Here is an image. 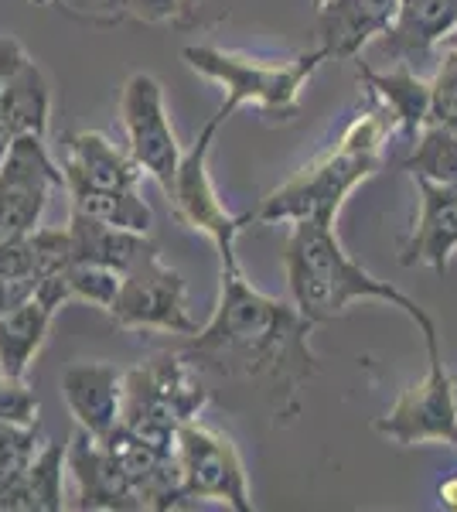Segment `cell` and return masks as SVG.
I'll return each instance as SVG.
<instances>
[{
    "label": "cell",
    "mask_w": 457,
    "mask_h": 512,
    "mask_svg": "<svg viewBox=\"0 0 457 512\" xmlns=\"http://www.w3.org/2000/svg\"><path fill=\"white\" fill-rule=\"evenodd\" d=\"M219 304L205 328L191 335L181 355L198 369L236 383H263L273 396V414L290 420L297 414V393L318 373L311 352L314 321L280 297L256 291L239 263L219 270Z\"/></svg>",
    "instance_id": "obj_1"
},
{
    "label": "cell",
    "mask_w": 457,
    "mask_h": 512,
    "mask_svg": "<svg viewBox=\"0 0 457 512\" xmlns=\"http://www.w3.org/2000/svg\"><path fill=\"white\" fill-rule=\"evenodd\" d=\"M393 117L372 93L352 117L338 144L307 161L284 185L263 198L249 222H324L335 226L345 198L382 168V144L393 134Z\"/></svg>",
    "instance_id": "obj_2"
},
{
    "label": "cell",
    "mask_w": 457,
    "mask_h": 512,
    "mask_svg": "<svg viewBox=\"0 0 457 512\" xmlns=\"http://www.w3.org/2000/svg\"><path fill=\"white\" fill-rule=\"evenodd\" d=\"M287 250H284V270L287 284L294 294V304L304 318L314 325L345 315V308L362 297H376L393 308H400L423 335L437 332L434 318L413 301L410 294L396 291L389 280L372 277L362 263H355L338 243L335 226L324 222H290Z\"/></svg>",
    "instance_id": "obj_3"
},
{
    "label": "cell",
    "mask_w": 457,
    "mask_h": 512,
    "mask_svg": "<svg viewBox=\"0 0 457 512\" xmlns=\"http://www.w3.org/2000/svg\"><path fill=\"white\" fill-rule=\"evenodd\" d=\"M181 55L198 76L219 82L226 89V99L219 106L226 117H232L239 106L253 103L256 110H263L273 120H290L301 110V93L307 79L318 72L321 62H328L324 48L301 52L287 62L246 59V55L222 52L215 45H188Z\"/></svg>",
    "instance_id": "obj_4"
},
{
    "label": "cell",
    "mask_w": 457,
    "mask_h": 512,
    "mask_svg": "<svg viewBox=\"0 0 457 512\" xmlns=\"http://www.w3.org/2000/svg\"><path fill=\"white\" fill-rule=\"evenodd\" d=\"M209 403L198 369L181 352H164L123 373L120 427L147 444L174 451V431Z\"/></svg>",
    "instance_id": "obj_5"
},
{
    "label": "cell",
    "mask_w": 457,
    "mask_h": 512,
    "mask_svg": "<svg viewBox=\"0 0 457 512\" xmlns=\"http://www.w3.org/2000/svg\"><path fill=\"white\" fill-rule=\"evenodd\" d=\"M174 465H178V506L185 502H222L236 512H253L246 468L236 444L219 427L191 417L174 431Z\"/></svg>",
    "instance_id": "obj_6"
},
{
    "label": "cell",
    "mask_w": 457,
    "mask_h": 512,
    "mask_svg": "<svg viewBox=\"0 0 457 512\" xmlns=\"http://www.w3.org/2000/svg\"><path fill=\"white\" fill-rule=\"evenodd\" d=\"M106 315L123 332H168L188 338L198 332V321L188 315L185 277L161 260L157 246L140 253L120 274V287Z\"/></svg>",
    "instance_id": "obj_7"
},
{
    "label": "cell",
    "mask_w": 457,
    "mask_h": 512,
    "mask_svg": "<svg viewBox=\"0 0 457 512\" xmlns=\"http://www.w3.org/2000/svg\"><path fill=\"white\" fill-rule=\"evenodd\" d=\"M229 117L222 110H215V117H209V123L202 127V134L195 137V144L188 151H181L178 171H174L171 185H168V198H171V209L178 216L181 226L195 229V233L209 236L219 250L222 267L236 260V236L243 233L249 226V212L246 216H232V212L222 205L219 192L212 185L209 175V154L215 144V134Z\"/></svg>",
    "instance_id": "obj_8"
},
{
    "label": "cell",
    "mask_w": 457,
    "mask_h": 512,
    "mask_svg": "<svg viewBox=\"0 0 457 512\" xmlns=\"http://www.w3.org/2000/svg\"><path fill=\"white\" fill-rule=\"evenodd\" d=\"M430 355V369L420 383L396 396V403L382 417L372 420V427L396 444H451L457 448V400H454V379L440 359V338L437 332L423 335Z\"/></svg>",
    "instance_id": "obj_9"
},
{
    "label": "cell",
    "mask_w": 457,
    "mask_h": 512,
    "mask_svg": "<svg viewBox=\"0 0 457 512\" xmlns=\"http://www.w3.org/2000/svg\"><path fill=\"white\" fill-rule=\"evenodd\" d=\"M55 188L65 192V178L48 154L45 137L14 134L0 161V243L31 233L45 216Z\"/></svg>",
    "instance_id": "obj_10"
},
{
    "label": "cell",
    "mask_w": 457,
    "mask_h": 512,
    "mask_svg": "<svg viewBox=\"0 0 457 512\" xmlns=\"http://www.w3.org/2000/svg\"><path fill=\"white\" fill-rule=\"evenodd\" d=\"M120 120L130 140V158L140 164L144 175H151L168 192L181 161V144L174 137L168 106H164V86L151 72H134L123 82Z\"/></svg>",
    "instance_id": "obj_11"
},
{
    "label": "cell",
    "mask_w": 457,
    "mask_h": 512,
    "mask_svg": "<svg viewBox=\"0 0 457 512\" xmlns=\"http://www.w3.org/2000/svg\"><path fill=\"white\" fill-rule=\"evenodd\" d=\"M69 301L65 274L45 277L28 297L0 311V373L14 379H28V369L41 352L52 328V318Z\"/></svg>",
    "instance_id": "obj_12"
},
{
    "label": "cell",
    "mask_w": 457,
    "mask_h": 512,
    "mask_svg": "<svg viewBox=\"0 0 457 512\" xmlns=\"http://www.w3.org/2000/svg\"><path fill=\"white\" fill-rule=\"evenodd\" d=\"M62 178L69 192H134L144 178L130 151H120L99 130H72L62 137Z\"/></svg>",
    "instance_id": "obj_13"
},
{
    "label": "cell",
    "mask_w": 457,
    "mask_h": 512,
    "mask_svg": "<svg viewBox=\"0 0 457 512\" xmlns=\"http://www.w3.org/2000/svg\"><path fill=\"white\" fill-rule=\"evenodd\" d=\"M65 472L76 478V509H106V512H130L140 509L137 492L130 478L123 475L120 461L113 458L99 437L79 431L65 444Z\"/></svg>",
    "instance_id": "obj_14"
},
{
    "label": "cell",
    "mask_w": 457,
    "mask_h": 512,
    "mask_svg": "<svg viewBox=\"0 0 457 512\" xmlns=\"http://www.w3.org/2000/svg\"><path fill=\"white\" fill-rule=\"evenodd\" d=\"M420 192V219L417 229L403 239L400 263L417 267L427 263L434 274H447L451 253L457 250V188L437 185L427 178H413Z\"/></svg>",
    "instance_id": "obj_15"
},
{
    "label": "cell",
    "mask_w": 457,
    "mask_h": 512,
    "mask_svg": "<svg viewBox=\"0 0 457 512\" xmlns=\"http://www.w3.org/2000/svg\"><path fill=\"white\" fill-rule=\"evenodd\" d=\"M62 396L79 431L106 437L120 424L123 369L113 362H76L62 373Z\"/></svg>",
    "instance_id": "obj_16"
},
{
    "label": "cell",
    "mask_w": 457,
    "mask_h": 512,
    "mask_svg": "<svg viewBox=\"0 0 457 512\" xmlns=\"http://www.w3.org/2000/svg\"><path fill=\"white\" fill-rule=\"evenodd\" d=\"M396 11L400 0H328L318 7V48L338 62L355 59L372 38L393 28Z\"/></svg>",
    "instance_id": "obj_17"
},
{
    "label": "cell",
    "mask_w": 457,
    "mask_h": 512,
    "mask_svg": "<svg viewBox=\"0 0 457 512\" xmlns=\"http://www.w3.org/2000/svg\"><path fill=\"white\" fill-rule=\"evenodd\" d=\"M457 24V0H400L382 48L400 65H420L434 55L440 38Z\"/></svg>",
    "instance_id": "obj_18"
},
{
    "label": "cell",
    "mask_w": 457,
    "mask_h": 512,
    "mask_svg": "<svg viewBox=\"0 0 457 512\" xmlns=\"http://www.w3.org/2000/svg\"><path fill=\"white\" fill-rule=\"evenodd\" d=\"M65 444L45 441L31 465L0 482V512H58L65 509L62 492Z\"/></svg>",
    "instance_id": "obj_19"
},
{
    "label": "cell",
    "mask_w": 457,
    "mask_h": 512,
    "mask_svg": "<svg viewBox=\"0 0 457 512\" xmlns=\"http://www.w3.org/2000/svg\"><path fill=\"white\" fill-rule=\"evenodd\" d=\"M65 233H69V260L72 263H96V267L116 270V274H123L140 253L154 246L151 239H147V233L106 226V222L82 216L76 209L69 212Z\"/></svg>",
    "instance_id": "obj_20"
},
{
    "label": "cell",
    "mask_w": 457,
    "mask_h": 512,
    "mask_svg": "<svg viewBox=\"0 0 457 512\" xmlns=\"http://www.w3.org/2000/svg\"><path fill=\"white\" fill-rule=\"evenodd\" d=\"M359 82L365 93H372L393 117V127L406 137L417 134L430 123V82L420 79L410 65H396L393 72H376L359 62Z\"/></svg>",
    "instance_id": "obj_21"
},
{
    "label": "cell",
    "mask_w": 457,
    "mask_h": 512,
    "mask_svg": "<svg viewBox=\"0 0 457 512\" xmlns=\"http://www.w3.org/2000/svg\"><path fill=\"white\" fill-rule=\"evenodd\" d=\"M0 117L11 127V134H48L52 93H48L45 72L38 69L31 55H24L0 86Z\"/></svg>",
    "instance_id": "obj_22"
},
{
    "label": "cell",
    "mask_w": 457,
    "mask_h": 512,
    "mask_svg": "<svg viewBox=\"0 0 457 512\" xmlns=\"http://www.w3.org/2000/svg\"><path fill=\"white\" fill-rule=\"evenodd\" d=\"M69 209L106 222V226L134 229V233H151L154 226L151 205L137 195V188L134 192H69Z\"/></svg>",
    "instance_id": "obj_23"
},
{
    "label": "cell",
    "mask_w": 457,
    "mask_h": 512,
    "mask_svg": "<svg viewBox=\"0 0 457 512\" xmlns=\"http://www.w3.org/2000/svg\"><path fill=\"white\" fill-rule=\"evenodd\" d=\"M403 168L413 178H427L437 181V185L457 188V134L440 127V123H427L420 130L413 154L403 161Z\"/></svg>",
    "instance_id": "obj_24"
},
{
    "label": "cell",
    "mask_w": 457,
    "mask_h": 512,
    "mask_svg": "<svg viewBox=\"0 0 457 512\" xmlns=\"http://www.w3.org/2000/svg\"><path fill=\"white\" fill-rule=\"evenodd\" d=\"M65 287H69V297H79V301H89L106 311L116 297V287H120V274L96 267V263H69L65 267Z\"/></svg>",
    "instance_id": "obj_25"
},
{
    "label": "cell",
    "mask_w": 457,
    "mask_h": 512,
    "mask_svg": "<svg viewBox=\"0 0 457 512\" xmlns=\"http://www.w3.org/2000/svg\"><path fill=\"white\" fill-rule=\"evenodd\" d=\"M45 437H41L38 424H7L0 420V482L21 472L24 465L35 461Z\"/></svg>",
    "instance_id": "obj_26"
},
{
    "label": "cell",
    "mask_w": 457,
    "mask_h": 512,
    "mask_svg": "<svg viewBox=\"0 0 457 512\" xmlns=\"http://www.w3.org/2000/svg\"><path fill=\"white\" fill-rule=\"evenodd\" d=\"M205 7L198 0H127V18L144 24H174V28H198Z\"/></svg>",
    "instance_id": "obj_27"
},
{
    "label": "cell",
    "mask_w": 457,
    "mask_h": 512,
    "mask_svg": "<svg viewBox=\"0 0 457 512\" xmlns=\"http://www.w3.org/2000/svg\"><path fill=\"white\" fill-rule=\"evenodd\" d=\"M430 123L457 134V52H444L434 82H430Z\"/></svg>",
    "instance_id": "obj_28"
},
{
    "label": "cell",
    "mask_w": 457,
    "mask_h": 512,
    "mask_svg": "<svg viewBox=\"0 0 457 512\" xmlns=\"http://www.w3.org/2000/svg\"><path fill=\"white\" fill-rule=\"evenodd\" d=\"M38 410V393L28 386V379L0 373V420H7V424H38Z\"/></svg>",
    "instance_id": "obj_29"
},
{
    "label": "cell",
    "mask_w": 457,
    "mask_h": 512,
    "mask_svg": "<svg viewBox=\"0 0 457 512\" xmlns=\"http://www.w3.org/2000/svg\"><path fill=\"white\" fill-rule=\"evenodd\" d=\"M58 4L72 18L99 24V28H113V24L127 21V0H58Z\"/></svg>",
    "instance_id": "obj_30"
},
{
    "label": "cell",
    "mask_w": 457,
    "mask_h": 512,
    "mask_svg": "<svg viewBox=\"0 0 457 512\" xmlns=\"http://www.w3.org/2000/svg\"><path fill=\"white\" fill-rule=\"evenodd\" d=\"M31 291L28 287H18V284H7V280H0V311L11 308V304H18L21 297H28Z\"/></svg>",
    "instance_id": "obj_31"
},
{
    "label": "cell",
    "mask_w": 457,
    "mask_h": 512,
    "mask_svg": "<svg viewBox=\"0 0 457 512\" xmlns=\"http://www.w3.org/2000/svg\"><path fill=\"white\" fill-rule=\"evenodd\" d=\"M437 495H440V502H444L447 509H457V475L447 478V482H440Z\"/></svg>",
    "instance_id": "obj_32"
},
{
    "label": "cell",
    "mask_w": 457,
    "mask_h": 512,
    "mask_svg": "<svg viewBox=\"0 0 457 512\" xmlns=\"http://www.w3.org/2000/svg\"><path fill=\"white\" fill-rule=\"evenodd\" d=\"M440 48H444V52H457V24L447 31L444 38H440Z\"/></svg>",
    "instance_id": "obj_33"
},
{
    "label": "cell",
    "mask_w": 457,
    "mask_h": 512,
    "mask_svg": "<svg viewBox=\"0 0 457 512\" xmlns=\"http://www.w3.org/2000/svg\"><path fill=\"white\" fill-rule=\"evenodd\" d=\"M35 7H48V4H58V0H31Z\"/></svg>",
    "instance_id": "obj_34"
},
{
    "label": "cell",
    "mask_w": 457,
    "mask_h": 512,
    "mask_svg": "<svg viewBox=\"0 0 457 512\" xmlns=\"http://www.w3.org/2000/svg\"><path fill=\"white\" fill-rule=\"evenodd\" d=\"M311 4H314V7H321V4H328V0H311Z\"/></svg>",
    "instance_id": "obj_35"
},
{
    "label": "cell",
    "mask_w": 457,
    "mask_h": 512,
    "mask_svg": "<svg viewBox=\"0 0 457 512\" xmlns=\"http://www.w3.org/2000/svg\"><path fill=\"white\" fill-rule=\"evenodd\" d=\"M198 4H202V7H205V4H209V0H198Z\"/></svg>",
    "instance_id": "obj_36"
},
{
    "label": "cell",
    "mask_w": 457,
    "mask_h": 512,
    "mask_svg": "<svg viewBox=\"0 0 457 512\" xmlns=\"http://www.w3.org/2000/svg\"><path fill=\"white\" fill-rule=\"evenodd\" d=\"M454 400H457V390H454Z\"/></svg>",
    "instance_id": "obj_37"
}]
</instances>
